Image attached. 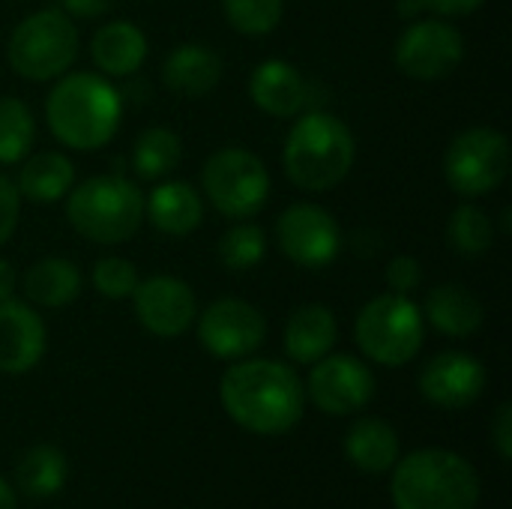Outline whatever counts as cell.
Wrapping results in <instances>:
<instances>
[{
    "instance_id": "obj_32",
    "label": "cell",
    "mask_w": 512,
    "mask_h": 509,
    "mask_svg": "<svg viewBox=\"0 0 512 509\" xmlns=\"http://www.w3.org/2000/svg\"><path fill=\"white\" fill-rule=\"evenodd\" d=\"M93 288L108 297V300H129L132 291L138 288L141 276H138V267L129 261V258H120V255H105L93 264Z\"/></svg>"
},
{
    "instance_id": "obj_35",
    "label": "cell",
    "mask_w": 512,
    "mask_h": 509,
    "mask_svg": "<svg viewBox=\"0 0 512 509\" xmlns=\"http://www.w3.org/2000/svg\"><path fill=\"white\" fill-rule=\"evenodd\" d=\"M492 441H495V450L504 462L512 459V405L504 402L495 414V423H492Z\"/></svg>"
},
{
    "instance_id": "obj_6",
    "label": "cell",
    "mask_w": 512,
    "mask_h": 509,
    "mask_svg": "<svg viewBox=\"0 0 512 509\" xmlns=\"http://www.w3.org/2000/svg\"><path fill=\"white\" fill-rule=\"evenodd\" d=\"M354 339L366 360L387 369L408 366L426 339L423 309L411 300V294H378L360 309Z\"/></svg>"
},
{
    "instance_id": "obj_1",
    "label": "cell",
    "mask_w": 512,
    "mask_h": 509,
    "mask_svg": "<svg viewBox=\"0 0 512 509\" xmlns=\"http://www.w3.org/2000/svg\"><path fill=\"white\" fill-rule=\"evenodd\" d=\"M225 414L252 435H285L306 411V390L294 366L279 360H237L219 381Z\"/></svg>"
},
{
    "instance_id": "obj_33",
    "label": "cell",
    "mask_w": 512,
    "mask_h": 509,
    "mask_svg": "<svg viewBox=\"0 0 512 509\" xmlns=\"http://www.w3.org/2000/svg\"><path fill=\"white\" fill-rule=\"evenodd\" d=\"M384 279H387V288L396 291V294H411L420 288L423 282V267L414 255H396L387 270H384Z\"/></svg>"
},
{
    "instance_id": "obj_22",
    "label": "cell",
    "mask_w": 512,
    "mask_h": 509,
    "mask_svg": "<svg viewBox=\"0 0 512 509\" xmlns=\"http://www.w3.org/2000/svg\"><path fill=\"white\" fill-rule=\"evenodd\" d=\"M81 285H84V279H81L78 264L69 261V258H60V255L39 258L21 276L24 300L33 303V306H42V309L69 306L81 294Z\"/></svg>"
},
{
    "instance_id": "obj_26",
    "label": "cell",
    "mask_w": 512,
    "mask_h": 509,
    "mask_svg": "<svg viewBox=\"0 0 512 509\" xmlns=\"http://www.w3.org/2000/svg\"><path fill=\"white\" fill-rule=\"evenodd\" d=\"M69 477V465L63 450H57L54 444H36L30 447L18 468H15V483L27 498L45 501L51 495H57L66 486Z\"/></svg>"
},
{
    "instance_id": "obj_14",
    "label": "cell",
    "mask_w": 512,
    "mask_h": 509,
    "mask_svg": "<svg viewBox=\"0 0 512 509\" xmlns=\"http://www.w3.org/2000/svg\"><path fill=\"white\" fill-rule=\"evenodd\" d=\"M129 300L135 306L138 324L159 339L183 336L198 318L195 291L183 279L168 276V273H156L150 279H141Z\"/></svg>"
},
{
    "instance_id": "obj_37",
    "label": "cell",
    "mask_w": 512,
    "mask_h": 509,
    "mask_svg": "<svg viewBox=\"0 0 512 509\" xmlns=\"http://www.w3.org/2000/svg\"><path fill=\"white\" fill-rule=\"evenodd\" d=\"M60 9L69 15V18H84V21H93V18H102L114 9V0H60Z\"/></svg>"
},
{
    "instance_id": "obj_36",
    "label": "cell",
    "mask_w": 512,
    "mask_h": 509,
    "mask_svg": "<svg viewBox=\"0 0 512 509\" xmlns=\"http://www.w3.org/2000/svg\"><path fill=\"white\" fill-rule=\"evenodd\" d=\"M426 12H432L435 18H462V15H471L477 12L486 0H420Z\"/></svg>"
},
{
    "instance_id": "obj_17",
    "label": "cell",
    "mask_w": 512,
    "mask_h": 509,
    "mask_svg": "<svg viewBox=\"0 0 512 509\" xmlns=\"http://www.w3.org/2000/svg\"><path fill=\"white\" fill-rule=\"evenodd\" d=\"M249 96L264 114L288 120L306 108L309 84L294 63L270 57V60L255 66V72L249 78Z\"/></svg>"
},
{
    "instance_id": "obj_31",
    "label": "cell",
    "mask_w": 512,
    "mask_h": 509,
    "mask_svg": "<svg viewBox=\"0 0 512 509\" xmlns=\"http://www.w3.org/2000/svg\"><path fill=\"white\" fill-rule=\"evenodd\" d=\"M228 24L243 36H267L279 27L285 0H222Z\"/></svg>"
},
{
    "instance_id": "obj_4",
    "label": "cell",
    "mask_w": 512,
    "mask_h": 509,
    "mask_svg": "<svg viewBox=\"0 0 512 509\" xmlns=\"http://www.w3.org/2000/svg\"><path fill=\"white\" fill-rule=\"evenodd\" d=\"M390 495L396 509H477L480 477L465 456L426 447L393 465Z\"/></svg>"
},
{
    "instance_id": "obj_38",
    "label": "cell",
    "mask_w": 512,
    "mask_h": 509,
    "mask_svg": "<svg viewBox=\"0 0 512 509\" xmlns=\"http://www.w3.org/2000/svg\"><path fill=\"white\" fill-rule=\"evenodd\" d=\"M15 282H18L15 267H12L6 258H0V303H3V300H9V297L15 294Z\"/></svg>"
},
{
    "instance_id": "obj_2",
    "label": "cell",
    "mask_w": 512,
    "mask_h": 509,
    "mask_svg": "<svg viewBox=\"0 0 512 509\" xmlns=\"http://www.w3.org/2000/svg\"><path fill=\"white\" fill-rule=\"evenodd\" d=\"M123 120L117 87L99 72H63L45 99V123L51 135L81 153L105 147Z\"/></svg>"
},
{
    "instance_id": "obj_24",
    "label": "cell",
    "mask_w": 512,
    "mask_h": 509,
    "mask_svg": "<svg viewBox=\"0 0 512 509\" xmlns=\"http://www.w3.org/2000/svg\"><path fill=\"white\" fill-rule=\"evenodd\" d=\"M342 447L348 462L363 474H387L399 462V435L381 417H360L351 423Z\"/></svg>"
},
{
    "instance_id": "obj_19",
    "label": "cell",
    "mask_w": 512,
    "mask_h": 509,
    "mask_svg": "<svg viewBox=\"0 0 512 509\" xmlns=\"http://www.w3.org/2000/svg\"><path fill=\"white\" fill-rule=\"evenodd\" d=\"M222 81V57L201 42H183L162 63V84L186 99H201Z\"/></svg>"
},
{
    "instance_id": "obj_27",
    "label": "cell",
    "mask_w": 512,
    "mask_h": 509,
    "mask_svg": "<svg viewBox=\"0 0 512 509\" xmlns=\"http://www.w3.org/2000/svg\"><path fill=\"white\" fill-rule=\"evenodd\" d=\"M183 159V141L168 126H150L135 138L132 168L141 180H165Z\"/></svg>"
},
{
    "instance_id": "obj_25",
    "label": "cell",
    "mask_w": 512,
    "mask_h": 509,
    "mask_svg": "<svg viewBox=\"0 0 512 509\" xmlns=\"http://www.w3.org/2000/svg\"><path fill=\"white\" fill-rule=\"evenodd\" d=\"M15 186H18L21 198H27V201L57 204L75 186V165L66 153H57V150H39L33 156L27 153L21 159Z\"/></svg>"
},
{
    "instance_id": "obj_15",
    "label": "cell",
    "mask_w": 512,
    "mask_h": 509,
    "mask_svg": "<svg viewBox=\"0 0 512 509\" xmlns=\"http://www.w3.org/2000/svg\"><path fill=\"white\" fill-rule=\"evenodd\" d=\"M417 384L429 405L444 411H465L486 390V366L474 354L444 351L420 369Z\"/></svg>"
},
{
    "instance_id": "obj_8",
    "label": "cell",
    "mask_w": 512,
    "mask_h": 509,
    "mask_svg": "<svg viewBox=\"0 0 512 509\" xmlns=\"http://www.w3.org/2000/svg\"><path fill=\"white\" fill-rule=\"evenodd\" d=\"M207 201L228 219H252L270 198V171L246 147H222L207 156L201 171Z\"/></svg>"
},
{
    "instance_id": "obj_28",
    "label": "cell",
    "mask_w": 512,
    "mask_h": 509,
    "mask_svg": "<svg viewBox=\"0 0 512 509\" xmlns=\"http://www.w3.org/2000/svg\"><path fill=\"white\" fill-rule=\"evenodd\" d=\"M447 240L465 258L486 255L495 246V219L477 204H459L447 222Z\"/></svg>"
},
{
    "instance_id": "obj_23",
    "label": "cell",
    "mask_w": 512,
    "mask_h": 509,
    "mask_svg": "<svg viewBox=\"0 0 512 509\" xmlns=\"http://www.w3.org/2000/svg\"><path fill=\"white\" fill-rule=\"evenodd\" d=\"M423 318L444 336L450 339H465L474 336L483 327V303L465 288V285H438L429 291L426 303L420 306Z\"/></svg>"
},
{
    "instance_id": "obj_13",
    "label": "cell",
    "mask_w": 512,
    "mask_h": 509,
    "mask_svg": "<svg viewBox=\"0 0 512 509\" xmlns=\"http://www.w3.org/2000/svg\"><path fill=\"white\" fill-rule=\"evenodd\" d=\"M303 390L318 411L330 417H348L375 399V375L354 354H327L312 363Z\"/></svg>"
},
{
    "instance_id": "obj_34",
    "label": "cell",
    "mask_w": 512,
    "mask_h": 509,
    "mask_svg": "<svg viewBox=\"0 0 512 509\" xmlns=\"http://www.w3.org/2000/svg\"><path fill=\"white\" fill-rule=\"evenodd\" d=\"M18 216H21V192L6 174H0V246H6L9 237L15 234Z\"/></svg>"
},
{
    "instance_id": "obj_16",
    "label": "cell",
    "mask_w": 512,
    "mask_h": 509,
    "mask_svg": "<svg viewBox=\"0 0 512 509\" xmlns=\"http://www.w3.org/2000/svg\"><path fill=\"white\" fill-rule=\"evenodd\" d=\"M48 348V330L39 312L27 300L0 303V372L24 375L36 369Z\"/></svg>"
},
{
    "instance_id": "obj_30",
    "label": "cell",
    "mask_w": 512,
    "mask_h": 509,
    "mask_svg": "<svg viewBox=\"0 0 512 509\" xmlns=\"http://www.w3.org/2000/svg\"><path fill=\"white\" fill-rule=\"evenodd\" d=\"M36 120L24 99L0 96V165H15L33 150Z\"/></svg>"
},
{
    "instance_id": "obj_39",
    "label": "cell",
    "mask_w": 512,
    "mask_h": 509,
    "mask_svg": "<svg viewBox=\"0 0 512 509\" xmlns=\"http://www.w3.org/2000/svg\"><path fill=\"white\" fill-rule=\"evenodd\" d=\"M420 12H423V3H420V0H399V15H402L405 21H414Z\"/></svg>"
},
{
    "instance_id": "obj_11",
    "label": "cell",
    "mask_w": 512,
    "mask_h": 509,
    "mask_svg": "<svg viewBox=\"0 0 512 509\" xmlns=\"http://www.w3.org/2000/svg\"><path fill=\"white\" fill-rule=\"evenodd\" d=\"M276 243L282 255L297 267L324 270L342 252V228L327 207L312 201H297L279 213Z\"/></svg>"
},
{
    "instance_id": "obj_5",
    "label": "cell",
    "mask_w": 512,
    "mask_h": 509,
    "mask_svg": "<svg viewBox=\"0 0 512 509\" xmlns=\"http://www.w3.org/2000/svg\"><path fill=\"white\" fill-rule=\"evenodd\" d=\"M66 219L72 231L90 243H126L144 222V192L120 174L87 177L69 189Z\"/></svg>"
},
{
    "instance_id": "obj_12",
    "label": "cell",
    "mask_w": 512,
    "mask_h": 509,
    "mask_svg": "<svg viewBox=\"0 0 512 509\" xmlns=\"http://www.w3.org/2000/svg\"><path fill=\"white\" fill-rule=\"evenodd\" d=\"M195 321H198L201 348L216 360H228V363L246 360L267 339L264 312L237 297L213 300Z\"/></svg>"
},
{
    "instance_id": "obj_3",
    "label": "cell",
    "mask_w": 512,
    "mask_h": 509,
    "mask_svg": "<svg viewBox=\"0 0 512 509\" xmlns=\"http://www.w3.org/2000/svg\"><path fill=\"white\" fill-rule=\"evenodd\" d=\"M357 144L348 123L330 111H309L288 129L282 165L303 192H327L354 168Z\"/></svg>"
},
{
    "instance_id": "obj_20",
    "label": "cell",
    "mask_w": 512,
    "mask_h": 509,
    "mask_svg": "<svg viewBox=\"0 0 512 509\" xmlns=\"http://www.w3.org/2000/svg\"><path fill=\"white\" fill-rule=\"evenodd\" d=\"M90 57L105 78H129L147 60V36L135 21L117 18L102 24L90 39Z\"/></svg>"
},
{
    "instance_id": "obj_18",
    "label": "cell",
    "mask_w": 512,
    "mask_h": 509,
    "mask_svg": "<svg viewBox=\"0 0 512 509\" xmlns=\"http://www.w3.org/2000/svg\"><path fill=\"white\" fill-rule=\"evenodd\" d=\"M144 219L168 237H186L204 222L201 192L186 180H156L153 192L144 195Z\"/></svg>"
},
{
    "instance_id": "obj_40",
    "label": "cell",
    "mask_w": 512,
    "mask_h": 509,
    "mask_svg": "<svg viewBox=\"0 0 512 509\" xmlns=\"http://www.w3.org/2000/svg\"><path fill=\"white\" fill-rule=\"evenodd\" d=\"M0 509H18V504H15V492L9 489V483L0 477Z\"/></svg>"
},
{
    "instance_id": "obj_7",
    "label": "cell",
    "mask_w": 512,
    "mask_h": 509,
    "mask_svg": "<svg viewBox=\"0 0 512 509\" xmlns=\"http://www.w3.org/2000/svg\"><path fill=\"white\" fill-rule=\"evenodd\" d=\"M78 57V27L57 9H36L21 18L6 42V60L24 81H54Z\"/></svg>"
},
{
    "instance_id": "obj_29",
    "label": "cell",
    "mask_w": 512,
    "mask_h": 509,
    "mask_svg": "<svg viewBox=\"0 0 512 509\" xmlns=\"http://www.w3.org/2000/svg\"><path fill=\"white\" fill-rule=\"evenodd\" d=\"M216 255L222 261V267H228L231 273H246L255 270L264 258H267V234L261 225L249 222V219H237L216 246Z\"/></svg>"
},
{
    "instance_id": "obj_21",
    "label": "cell",
    "mask_w": 512,
    "mask_h": 509,
    "mask_svg": "<svg viewBox=\"0 0 512 509\" xmlns=\"http://www.w3.org/2000/svg\"><path fill=\"white\" fill-rule=\"evenodd\" d=\"M339 339V324L333 309L321 303H306L291 312L285 327V354L297 366H312L333 351Z\"/></svg>"
},
{
    "instance_id": "obj_9",
    "label": "cell",
    "mask_w": 512,
    "mask_h": 509,
    "mask_svg": "<svg viewBox=\"0 0 512 509\" xmlns=\"http://www.w3.org/2000/svg\"><path fill=\"white\" fill-rule=\"evenodd\" d=\"M510 174V141L492 126H471L459 132L444 153V177L462 198H483L495 192Z\"/></svg>"
},
{
    "instance_id": "obj_10",
    "label": "cell",
    "mask_w": 512,
    "mask_h": 509,
    "mask_svg": "<svg viewBox=\"0 0 512 509\" xmlns=\"http://www.w3.org/2000/svg\"><path fill=\"white\" fill-rule=\"evenodd\" d=\"M396 66L414 81H441L465 60V36L447 18H414L396 42Z\"/></svg>"
}]
</instances>
